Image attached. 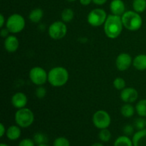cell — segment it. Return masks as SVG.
<instances>
[{
	"instance_id": "33",
	"label": "cell",
	"mask_w": 146,
	"mask_h": 146,
	"mask_svg": "<svg viewBox=\"0 0 146 146\" xmlns=\"http://www.w3.org/2000/svg\"><path fill=\"white\" fill-rule=\"evenodd\" d=\"M6 131H7V130H6L4 124L3 123L0 124V136L1 137L4 136V134H6Z\"/></svg>"
},
{
	"instance_id": "27",
	"label": "cell",
	"mask_w": 146,
	"mask_h": 146,
	"mask_svg": "<svg viewBox=\"0 0 146 146\" xmlns=\"http://www.w3.org/2000/svg\"><path fill=\"white\" fill-rule=\"evenodd\" d=\"M113 84L114 88H116L117 90L122 91L123 89L125 88L126 83H125V81L123 78H121V77H118V78H116L114 80Z\"/></svg>"
},
{
	"instance_id": "1",
	"label": "cell",
	"mask_w": 146,
	"mask_h": 146,
	"mask_svg": "<svg viewBox=\"0 0 146 146\" xmlns=\"http://www.w3.org/2000/svg\"><path fill=\"white\" fill-rule=\"evenodd\" d=\"M123 27L121 17L113 14L107 17L104 23V31L106 35L111 39L118 38L121 35Z\"/></svg>"
},
{
	"instance_id": "16",
	"label": "cell",
	"mask_w": 146,
	"mask_h": 146,
	"mask_svg": "<svg viewBox=\"0 0 146 146\" xmlns=\"http://www.w3.org/2000/svg\"><path fill=\"white\" fill-rule=\"evenodd\" d=\"M21 127L17 125H13L9 127L6 131V136L10 141H17L20 138L21 134Z\"/></svg>"
},
{
	"instance_id": "35",
	"label": "cell",
	"mask_w": 146,
	"mask_h": 146,
	"mask_svg": "<svg viewBox=\"0 0 146 146\" xmlns=\"http://www.w3.org/2000/svg\"><path fill=\"white\" fill-rule=\"evenodd\" d=\"M5 23L6 21L4 15H3V14H0V27H1V28H2V27H4Z\"/></svg>"
},
{
	"instance_id": "18",
	"label": "cell",
	"mask_w": 146,
	"mask_h": 146,
	"mask_svg": "<svg viewBox=\"0 0 146 146\" xmlns=\"http://www.w3.org/2000/svg\"><path fill=\"white\" fill-rule=\"evenodd\" d=\"M44 17V11L41 9L36 8L31 10L29 15V19L32 23H38Z\"/></svg>"
},
{
	"instance_id": "31",
	"label": "cell",
	"mask_w": 146,
	"mask_h": 146,
	"mask_svg": "<svg viewBox=\"0 0 146 146\" xmlns=\"http://www.w3.org/2000/svg\"><path fill=\"white\" fill-rule=\"evenodd\" d=\"M34 140L31 138H24L19 143V146H35Z\"/></svg>"
},
{
	"instance_id": "32",
	"label": "cell",
	"mask_w": 146,
	"mask_h": 146,
	"mask_svg": "<svg viewBox=\"0 0 146 146\" xmlns=\"http://www.w3.org/2000/svg\"><path fill=\"white\" fill-rule=\"evenodd\" d=\"M10 33V31H9L8 29L6 28V29H2L1 30V32H0V35L2 38H6L7 36H9V34Z\"/></svg>"
},
{
	"instance_id": "19",
	"label": "cell",
	"mask_w": 146,
	"mask_h": 146,
	"mask_svg": "<svg viewBox=\"0 0 146 146\" xmlns=\"http://www.w3.org/2000/svg\"><path fill=\"white\" fill-rule=\"evenodd\" d=\"M113 146H133V143L129 136L124 135L118 137L115 139Z\"/></svg>"
},
{
	"instance_id": "4",
	"label": "cell",
	"mask_w": 146,
	"mask_h": 146,
	"mask_svg": "<svg viewBox=\"0 0 146 146\" xmlns=\"http://www.w3.org/2000/svg\"><path fill=\"white\" fill-rule=\"evenodd\" d=\"M14 120L16 124L21 128H29L34 121V113L27 108L18 109L14 115Z\"/></svg>"
},
{
	"instance_id": "7",
	"label": "cell",
	"mask_w": 146,
	"mask_h": 146,
	"mask_svg": "<svg viewBox=\"0 0 146 146\" xmlns=\"http://www.w3.org/2000/svg\"><path fill=\"white\" fill-rule=\"evenodd\" d=\"M107 17L108 16L105 10L101 8H96L90 11L87 17V20L90 25L98 27L104 24Z\"/></svg>"
},
{
	"instance_id": "41",
	"label": "cell",
	"mask_w": 146,
	"mask_h": 146,
	"mask_svg": "<svg viewBox=\"0 0 146 146\" xmlns=\"http://www.w3.org/2000/svg\"><path fill=\"white\" fill-rule=\"evenodd\" d=\"M145 124H146V119H145Z\"/></svg>"
},
{
	"instance_id": "17",
	"label": "cell",
	"mask_w": 146,
	"mask_h": 146,
	"mask_svg": "<svg viewBox=\"0 0 146 146\" xmlns=\"http://www.w3.org/2000/svg\"><path fill=\"white\" fill-rule=\"evenodd\" d=\"M133 65L138 71L146 70V54H139L133 60Z\"/></svg>"
},
{
	"instance_id": "39",
	"label": "cell",
	"mask_w": 146,
	"mask_h": 146,
	"mask_svg": "<svg viewBox=\"0 0 146 146\" xmlns=\"http://www.w3.org/2000/svg\"><path fill=\"white\" fill-rule=\"evenodd\" d=\"M0 146H9V145H7V144H5V143H1L0 144Z\"/></svg>"
},
{
	"instance_id": "25",
	"label": "cell",
	"mask_w": 146,
	"mask_h": 146,
	"mask_svg": "<svg viewBox=\"0 0 146 146\" xmlns=\"http://www.w3.org/2000/svg\"><path fill=\"white\" fill-rule=\"evenodd\" d=\"M111 133L108 128H104L101 129L98 133V138L100 141L104 143H107L111 140Z\"/></svg>"
},
{
	"instance_id": "30",
	"label": "cell",
	"mask_w": 146,
	"mask_h": 146,
	"mask_svg": "<svg viewBox=\"0 0 146 146\" xmlns=\"http://www.w3.org/2000/svg\"><path fill=\"white\" fill-rule=\"evenodd\" d=\"M46 94V89L42 86H39L36 90V96L38 98H43Z\"/></svg>"
},
{
	"instance_id": "3",
	"label": "cell",
	"mask_w": 146,
	"mask_h": 146,
	"mask_svg": "<svg viewBox=\"0 0 146 146\" xmlns=\"http://www.w3.org/2000/svg\"><path fill=\"white\" fill-rule=\"evenodd\" d=\"M123 27L129 31L140 29L143 25V19L139 13L135 11H127L121 16Z\"/></svg>"
},
{
	"instance_id": "11",
	"label": "cell",
	"mask_w": 146,
	"mask_h": 146,
	"mask_svg": "<svg viewBox=\"0 0 146 146\" xmlns=\"http://www.w3.org/2000/svg\"><path fill=\"white\" fill-rule=\"evenodd\" d=\"M138 93L137 90L134 88L128 87L125 88L121 91V98L123 102L126 104H131L133 103L138 99Z\"/></svg>"
},
{
	"instance_id": "21",
	"label": "cell",
	"mask_w": 146,
	"mask_h": 146,
	"mask_svg": "<svg viewBox=\"0 0 146 146\" xmlns=\"http://www.w3.org/2000/svg\"><path fill=\"white\" fill-rule=\"evenodd\" d=\"M33 140H34V143L38 145H41V144H46L48 143V138L46 134L41 132H37L33 136Z\"/></svg>"
},
{
	"instance_id": "34",
	"label": "cell",
	"mask_w": 146,
	"mask_h": 146,
	"mask_svg": "<svg viewBox=\"0 0 146 146\" xmlns=\"http://www.w3.org/2000/svg\"><path fill=\"white\" fill-rule=\"evenodd\" d=\"M107 1V0H92V2H94V4H96V5H104V4H106Z\"/></svg>"
},
{
	"instance_id": "24",
	"label": "cell",
	"mask_w": 146,
	"mask_h": 146,
	"mask_svg": "<svg viewBox=\"0 0 146 146\" xmlns=\"http://www.w3.org/2000/svg\"><path fill=\"white\" fill-rule=\"evenodd\" d=\"M133 8L138 13H143L146 10V0H133Z\"/></svg>"
},
{
	"instance_id": "37",
	"label": "cell",
	"mask_w": 146,
	"mask_h": 146,
	"mask_svg": "<svg viewBox=\"0 0 146 146\" xmlns=\"http://www.w3.org/2000/svg\"><path fill=\"white\" fill-rule=\"evenodd\" d=\"M91 146H104L101 143H95L92 144Z\"/></svg>"
},
{
	"instance_id": "29",
	"label": "cell",
	"mask_w": 146,
	"mask_h": 146,
	"mask_svg": "<svg viewBox=\"0 0 146 146\" xmlns=\"http://www.w3.org/2000/svg\"><path fill=\"white\" fill-rule=\"evenodd\" d=\"M123 132L124 135H127V136H130V135H134V127L133 125H130V124H127V125H124L123 128Z\"/></svg>"
},
{
	"instance_id": "40",
	"label": "cell",
	"mask_w": 146,
	"mask_h": 146,
	"mask_svg": "<svg viewBox=\"0 0 146 146\" xmlns=\"http://www.w3.org/2000/svg\"><path fill=\"white\" fill-rule=\"evenodd\" d=\"M68 1H69V2H73V1H76V0H67Z\"/></svg>"
},
{
	"instance_id": "5",
	"label": "cell",
	"mask_w": 146,
	"mask_h": 146,
	"mask_svg": "<svg viewBox=\"0 0 146 146\" xmlns=\"http://www.w3.org/2000/svg\"><path fill=\"white\" fill-rule=\"evenodd\" d=\"M26 25L25 19L19 14H14L10 15L6 21V27L10 33L18 34L24 29Z\"/></svg>"
},
{
	"instance_id": "12",
	"label": "cell",
	"mask_w": 146,
	"mask_h": 146,
	"mask_svg": "<svg viewBox=\"0 0 146 146\" xmlns=\"http://www.w3.org/2000/svg\"><path fill=\"white\" fill-rule=\"evenodd\" d=\"M11 101V104L14 108L17 109H21V108H25L28 102V98L24 93L17 92L12 96Z\"/></svg>"
},
{
	"instance_id": "15",
	"label": "cell",
	"mask_w": 146,
	"mask_h": 146,
	"mask_svg": "<svg viewBox=\"0 0 146 146\" xmlns=\"http://www.w3.org/2000/svg\"><path fill=\"white\" fill-rule=\"evenodd\" d=\"M132 141L133 146H146V128L135 133Z\"/></svg>"
},
{
	"instance_id": "36",
	"label": "cell",
	"mask_w": 146,
	"mask_h": 146,
	"mask_svg": "<svg viewBox=\"0 0 146 146\" xmlns=\"http://www.w3.org/2000/svg\"><path fill=\"white\" fill-rule=\"evenodd\" d=\"M92 0H80V3L83 6H88L91 3Z\"/></svg>"
},
{
	"instance_id": "13",
	"label": "cell",
	"mask_w": 146,
	"mask_h": 146,
	"mask_svg": "<svg viewBox=\"0 0 146 146\" xmlns=\"http://www.w3.org/2000/svg\"><path fill=\"white\" fill-rule=\"evenodd\" d=\"M4 46L6 51L9 53H14L18 49L19 41L17 36L14 35H10L4 39Z\"/></svg>"
},
{
	"instance_id": "10",
	"label": "cell",
	"mask_w": 146,
	"mask_h": 146,
	"mask_svg": "<svg viewBox=\"0 0 146 146\" xmlns=\"http://www.w3.org/2000/svg\"><path fill=\"white\" fill-rule=\"evenodd\" d=\"M132 64V57L129 54H127V53L120 54L115 60V65H116L117 68L121 71H126L131 67Z\"/></svg>"
},
{
	"instance_id": "22",
	"label": "cell",
	"mask_w": 146,
	"mask_h": 146,
	"mask_svg": "<svg viewBox=\"0 0 146 146\" xmlns=\"http://www.w3.org/2000/svg\"><path fill=\"white\" fill-rule=\"evenodd\" d=\"M61 20L64 23H69L74 19V12L71 9L66 8L63 10L61 12Z\"/></svg>"
},
{
	"instance_id": "14",
	"label": "cell",
	"mask_w": 146,
	"mask_h": 146,
	"mask_svg": "<svg viewBox=\"0 0 146 146\" xmlns=\"http://www.w3.org/2000/svg\"><path fill=\"white\" fill-rule=\"evenodd\" d=\"M110 9L113 14L121 16L125 12V6L122 0H112L110 4Z\"/></svg>"
},
{
	"instance_id": "20",
	"label": "cell",
	"mask_w": 146,
	"mask_h": 146,
	"mask_svg": "<svg viewBox=\"0 0 146 146\" xmlns=\"http://www.w3.org/2000/svg\"><path fill=\"white\" fill-rule=\"evenodd\" d=\"M121 113L125 118H131L135 113V108L131 104H125L121 107Z\"/></svg>"
},
{
	"instance_id": "38",
	"label": "cell",
	"mask_w": 146,
	"mask_h": 146,
	"mask_svg": "<svg viewBox=\"0 0 146 146\" xmlns=\"http://www.w3.org/2000/svg\"><path fill=\"white\" fill-rule=\"evenodd\" d=\"M37 146H50V145H48V144L46 143V144H41V145H38Z\"/></svg>"
},
{
	"instance_id": "23",
	"label": "cell",
	"mask_w": 146,
	"mask_h": 146,
	"mask_svg": "<svg viewBox=\"0 0 146 146\" xmlns=\"http://www.w3.org/2000/svg\"><path fill=\"white\" fill-rule=\"evenodd\" d=\"M135 111L140 117H146V99L138 101L135 106Z\"/></svg>"
},
{
	"instance_id": "28",
	"label": "cell",
	"mask_w": 146,
	"mask_h": 146,
	"mask_svg": "<svg viewBox=\"0 0 146 146\" xmlns=\"http://www.w3.org/2000/svg\"><path fill=\"white\" fill-rule=\"evenodd\" d=\"M134 127L138 131L141 130H143L146 128V124H145V120L143 118V117L137 118L134 121Z\"/></svg>"
},
{
	"instance_id": "8",
	"label": "cell",
	"mask_w": 146,
	"mask_h": 146,
	"mask_svg": "<svg viewBox=\"0 0 146 146\" xmlns=\"http://www.w3.org/2000/svg\"><path fill=\"white\" fill-rule=\"evenodd\" d=\"M67 33V27L64 21H54L48 27V35L54 40L64 38Z\"/></svg>"
},
{
	"instance_id": "9",
	"label": "cell",
	"mask_w": 146,
	"mask_h": 146,
	"mask_svg": "<svg viewBox=\"0 0 146 146\" xmlns=\"http://www.w3.org/2000/svg\"><path fill=\"white\" fill-rule=\"evenodd\" d=\"M29 78L35 85L43 86L48 81V73L40 66H35L29 71Z\"/></svg>"
},
{
	"instance_id": "26",
	"label": "cell",
	"mask_w": 146,
	"mask_h": 146,
	"mask_svg": "<svg viewBox=\"0 0 146 146\" xmlns=\"http://www.w3.org/2000/svg\"><path fill=\"white\" fill-rule=\"evenodd\" d=\"M53 146H71L70 141L65 137H58L53 143Z\"/></svg>"
},
{
	"instance_id": "6",
	"label": "cell",
	"mask_w": 146,
	"mask_h": 146,
	"mask_svg": "<svg viewBox=\"0 0 146 146\" xmlns=\"http://www.w3.org/2000/svg\"><path fill=\"white\" fill-rule=\"evenodd\" d=\"M93 123L96 128L98 129L108 128L111 123V118L107 111L104 110L97 111L93 115Z\"/></svg>"
},
{
	"instance_id": "2",
	"label": "cell",
	"mask_w": 146,
	"mask_h": 146,
	"mask_svg": "<svg viewBox=\"0 0 146 146\" xmlns=\"http://www.w3.org/2000/svg\"><path fill=\"white\" fill-rule=\"evenodd\" d=\"M69 74L66 68L56 66L51 68L48 73V81L52 86L61 87L65 85L68 81Z\"/></svg>"
}]
</instances>
